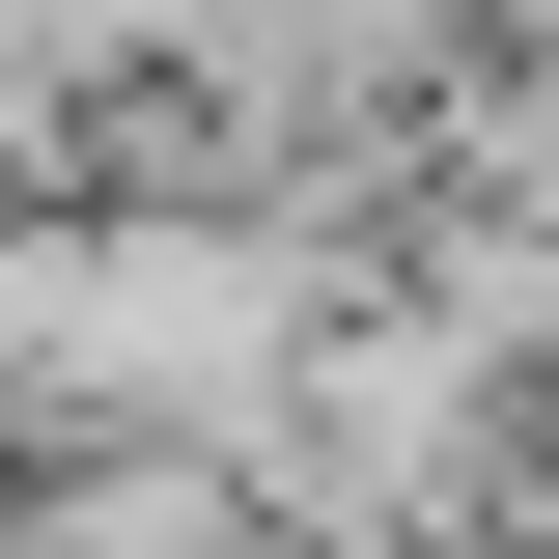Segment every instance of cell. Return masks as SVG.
I'll use <instances>...</instances> for the list:
<instances>
[{
    "label": "cell",
    "instance_id": "6da1fadb",
    "mask_svg": "<svg viewBox=\"0 0 559 559\" xmlns=\"http://www.w3.org/2000/svg\"><path fill=\"white\" fill-rule=\"evenodd\" d=\"M336 280L364 252H308V224L28 197V224H0V448H252Z\"/></svg>",
    "mask_w": 559,
    "mask_h": 559
},
{
    "label": "cell",
    "instance_id": "7a4b0ae2",
    "mask_svg": "<svg viewBox=\"0 0 559 559\" xmlns=\"http://www.w3.org/2000/svg\"><path fill=\"white\" fill-rule=\"evenodd\" d=\"M84 197V0H0V224Z\"/></svg>",
    "mask_w": 559,
    "mask_h": 559
},
{
    "label": "cell",
    "instance_id": "3957f363",
    "mask_svg": "<svg viewBox=\"0 0 559 559\" xmlns=\"http://www.w3.org/2000/svg\"><path fill=\"white\" fill-rule=\"evenodd\" d=\"M532 84H559V28H532Z\"/></svg>",
    "mask_w": 559,
    "mask_h": 559
}]
</instances>
